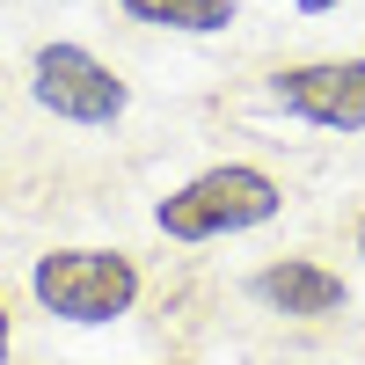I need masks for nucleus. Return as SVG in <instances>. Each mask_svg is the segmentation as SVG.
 Here are the masks:
<instances>
[{
	"label": "nucleus",
	"mask_w": 365,
	"mask_h": 365,
	"mask_svg": "<svg viewBox=\"0 0 365 365\" xmlns=\"http://www.w3.org/2000/svg\"><path fill=\"white\" fill-rule=\"evenodd\" d=\"M8 336H15V322H8V299H0V365H8Z\"/></svg>",
	"instance_id": "0eeeda50"
},
{
	"label": "nucleus",
	"mask_w": 365,
	"mask_h": 365,
	"mask_svg": "<svg viewBox=\"0 0 365 365\" xmlns=\"http://www.w3.org/2000/svg\"><path fill=\"white\" fill-rule=\"evenodd\" d=\"M270 96L285 117L322 132H365V58H307L270 73Z\"/></svg>",
	"instance_id": "20e7f679"
},
{
	"label": "nucleus",
	"mask_w": 365,
	"mask_h": 365,
	"mask_svg": "<svg viewBox=\"0 0 365 365\" xmlns=\"http://www.w3.org/2000/svg\"><path fill=\"white\" fill-rule=\"evenodd\" d=\"M29 292H37L44 314L96 329V322L132 314L139 263L125 249H51V256H37V270H29Z\"/></svg>",
	"instance_id": "f03ea898"
},
{
	"label": "nucleus",
	"mask_w": 365,
	"mask_h": 365,
	"mask_svg": "<svg viewBox=\"0 0 365 365\" xmlns=\"http://www.w3.org/2000/svg\"><path fill=\"white\" fill-rule=\"evenodd\" d=\"M292 8H299V15H329V8H336V0H292Z\"/></svg>",
	"instance_id": "6e6552de"
},
{
	"label": "nucleus",
	"mask_w": 365,
	"mask_h": 365,
	"mask_svg": "<svg viewBox=\"0 0 365 365\" xmlns=\"http://www.w3.org/2000/svg\"><path fill=\"white\" fill-rule=\"evenodd\" d=\"M132 22H154V29H182V37H212V29L234 22V0H117Z\"/></svg>",
	"instance_id": "423d86ee"
},
{
	"label": "nucleus",
	"mask_w": 365,
	"mask_h": 365,
	"mask_svg": "<svg viewBox=\"0 0 365 365\" xmlns=\"http://www.w3.org/2000/svg\"><path fill=\"white\" fill-rule=\"evenodd\" d=\"M29 96H37L51 117H66V125H110V117H125L132 88L117 81L96 51L81 44H44L29 58Z\"/></svg>",
	"instance_id": "7ed1b4c3"
},
{
	"label": "nucleus",
	"mask_w": 365,
	"mask_h": 365,
	"mask_svg": "<svg viewBox=\"0 0 365 365\" xmlns=\"http://www.w3.org/2000/svg\"><path fill=\"white\" fill-rule=\"evenodd\" d=\"M351 249L365 256V212H358V220H351Z\"/></svg>",
	"instance_id": "1a4fd4ad"
},
{
	"label": "nucleus",
	"mask_w": 365,
	"mask_h": 365,
	"mask_svg": "<svg viewBox=\"0 0 365 365\" xmlns=\"http://www.w3.org/2000/svg\"><path fill=\"white\" fill-rule=\"evenodd\" d=\"M285 212V182L256 168V161H220L190 182H175V190L154 205V227L168 241H220V234H249L263 220H278Z\"/></svg>",
	"instance_id": "f257e3e1"
},
{
	"label": "nucleus",
	"mask_w": 365,
	"mask_h": 365,
	"mask_svg": "<svg viewBox=\"0 0 365 365\" xmlns=\"http://www.w3.org/2000/svg\"><path fill=\"white\" fill-rule=\"evenodd\" d=\"M256 299L270 314H292V322H329V314H344V278L329 263H314V256H278V263H263L256 270Z\"/></svg>",
	"instance_id": "39448f33"
}]
</instances>
